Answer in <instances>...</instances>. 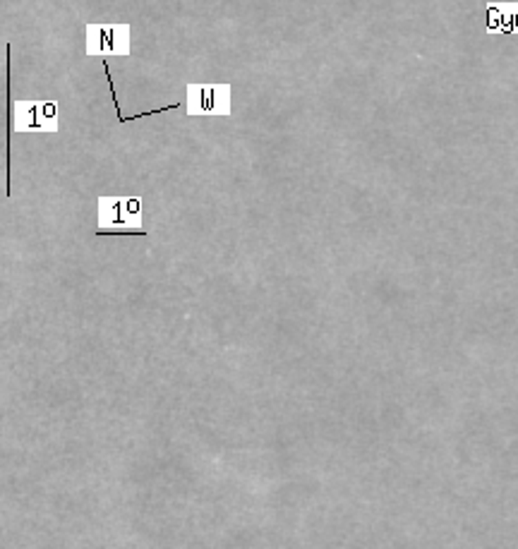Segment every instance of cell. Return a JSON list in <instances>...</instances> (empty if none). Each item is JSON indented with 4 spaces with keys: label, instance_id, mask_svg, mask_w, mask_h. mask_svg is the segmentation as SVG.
Listing matches in <instances>:
<instances>
[{
    "label": "cell",
    "instance_id": "1",
    "mask_svg": "<svg viewBox=\"0 0 518 549\" xmlns=\"http://www.w3.org/2000/svg\"><path fill=\"white\" fill-rule=\"evenodd\" d=\"M99 37H101V46L99 48H106V51H111V48H116L113 43H116V29L108 27V29H99Z\"/></svg>",
    "mask_w": 518,
    "mask_h": 549
}]
</instances>
